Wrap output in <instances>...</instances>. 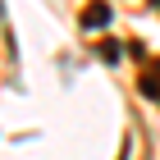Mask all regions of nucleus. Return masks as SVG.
<instances>
[{"label":"nucleus","instance_id":"1","mask_svg":"<svg viewBox=\"0 0 160 160\" xmlns=\"http://www.w3.org/2000/svg\"><path fill=\"white\" fill-rule=\"evenodd\" d=\"M110 23V9H105V5H101V9H87L82 14V28H105Z\"/></svg>","mask_w":160,"mask_h":160}]
</instances>
